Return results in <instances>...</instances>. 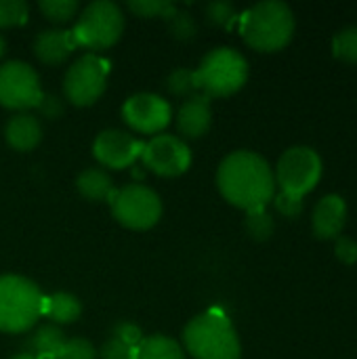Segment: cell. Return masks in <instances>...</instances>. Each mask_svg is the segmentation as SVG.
I'll return each mask as SVG.
<instances>
[{"label": "cell", "instance_id": "obj_11", "mask_svg": "<svg viewBox=\"0 0 357 359\" xmlns=\"http://www.w3.org/2000/svg\"><path fill=\"white\" fill-rule=\"evenodd\" d=\"M143 164L160 177H179L191 164V151L175 135H156L141 149Z\"/></svg>", "mask_w": 357, "mask_h": 359}, {"label": "cell", "instance_id": "obj_33", "mask_svg": "<svg viewBox=\"0 0 357 359\" xmlns=\"http://www.w3.org/2000/svg\"><path fill=\"white\" fill-rule=\"evenodd\" d=\"M36 111H38L42 118H46V120H57V118H61V116H63L65 105H63V101H61L57 95L42 93L40 103L36 105Z\"/></svg>", "mask_w": 357, "mask_h": 359}, {"label": "cell", "instance_id": "obj_14", "mask_svg": "<svg viewBox=\"0 0 357 359\" xmlns=\"http://www.w3.org/2000/svg\"><path fill=\"white\" fill-rule=\"evenodd\" d=\"M213 122V109H210V99L202 93H196L187 97L179 109L177 116V126L179 133L187 139H198L208 133Z\"/></svg>", "mask_w": 357, "mask_h": 359}, {"label": "cell", "instance_id": "obj_18", "mask_svg": "<svg viewBox=\"0 0 357 359\" xmlns=\"http://www.w3.org/2000/svg\"><path fill=\"white\" fill-rule=\"evenodd\" d=\"M65 334L61 332L59 326L55 324H44L40 328H36V332L29 337L27 347L29 353H34L40 359H59L61 351L65 347Z\"/></svg>", "mask_w": 357, "mask_h": 359}, {"label": "cell", "instance_id": "obj_9", "mask_svg": "<svg viewBox=\"0 0 357 359\" xmlns=\"http://www.w3.org/2000/svg\"><path fill=\"white\" fill-rule=\"evenodd\" d=\"M107 86V63L97 55L80 57L65 74L63 93L65 99L76 107L93 105Z\"/></svg>", "mask_w": 357, "mask_h": 359}, {"label": "cell", "instance_id": "obj_35", "mask_svg": "<svg viewBox=\"0 0 357 359\" xmlns=\"http://www.w3.org/2000/svg\"><path fill=\"white\" fill-rule=\"evenodd\" d=\"M335 252H337L339 261H343L345 265L357 263V242L351 238H337Z\"/></svg>", "mask_w": 357, "mask_h": 359}, {"label": "cell", "instance_id": "obj_30", "mask_svg": "<svg viewBox=\"0 0 357 359\" xmlns=\"http://www.w3.org/2000/svg\"><path fill=\"white\" fill-rule=\"evenodd\" d=\"M137 351L139 349H135L109 334V339L101 345V349L97 353L101 359H137Z\"/></svg>", "mask_w": 357, "mask_h": 359}, {"label": "cell", "instance_id": "obj_26", "mask_svg": "<svg viewBox=\"0 0 357 359\" xmlns=\"http://www.w3.org/2000/svg\"><path fill=\"white\" fill-rule=\"evenodd\" d=\"M246 231L250 233L252 240H259V242L269 240V236L274 233V219H271V215L265 208L246 212Z\"/></svg>", "mask_w": 357, "mask_h": 359}, {"label": "cell", "instance_id": "obj_23", "mask_svg": "<svg viewBox=\"0 0 357 359\" xmlns=\"http://www.w3.org/2000/svg\"><path fill=\"white\" fill-rule=\"evenodd\" d=\"M332 53L337 59L357 63V25L341 29L332 40Z\"/></svg>", "mask_w": 357, "mask_h": 359}, {"label": "cell", "instance_id": "obj_25", "mask_svg": "<svg viewBox=\"0 0 357 359\" xmlns=\"http://www.w3.org/2000/svg\"><path fill=\"white\" fill-rule=\"evenodd\" d=\"M166 88L175 97H185L187 99V97L196 95L198 86H196V74H194V69H185V67L175 69L166 78Z\"/></svg>", "mask_w": 357, "mask_h": 359}, {"label": "cell", "instance_id": "obj_7", "mask_svg": "<svg viewBox=\"0 0 357 359\" xmlns=\"http://www.w3.org/2000/svg\"><path fill=\"white\" fill-rule=\"evenodd\" d=\"M109 204L114 219L128 229H151L162 217V202L158 194L137 183L114 189Z\"/></svg>", "mask_w": 357, "mask_h": 359}, {"label": "cell", "instance_id": "obj_27", "mask_svg": "<svg viewBox=\"0 0 357 359\" xmlns=\"http://www.w3.org/2000/svg\"><path fill=\"white\" fill-rule=\"evenodd\" d=\"M206 13V21L210 25H217V27H231L234 21H238V11L231 2H225V0H215L210 4H206L204 8Z\"/></svg>", "mask_w": 357, "mask_h": 359}, {"label": "cell", "instance_id": "obj_13", "mask_svg": "<svg viewBox=\"0 0 357 359\" xmlns=\"http://www.w3.org/2000/svg\"><path fill=\"white\" fill-rule=\"evenodd\" d=\"M141 149H143V143H139L133 135L118 130V128L99 133L93 145V154L99 160V164L105 168H114V170L133 166L137 158H141Z\"/></svg>", "mask_w": 357, "mask_h": 359}, {"label": "cell", "instance_id": "obj_28", "mask_svg": "<svg viewBox=\"0 0 357 359\" xmlns=\"http://www.w3.org/2000/svg\"><path fill=\"white\" fill-rule=\"evenodd\" d=\"M29 6L23 0H0V27H17L27 21Z\"/></svg>", "mask_w": 357, "mask_h": 359}, {"label": "cell", "instance_id": "obj_24", "mask_svg": "<svg viewBox=\"0 0 357 359\" xmlns=\"http://www.w3.org/2000/svg\"><path fill=\"white\" fill-rule=\"evenodd\" d=\"M38 6H40L42 15L53 23H67L78 13L76 0H42Z\"/></svg>", "mask_w": 357, "mask_h": 359}, {"label": "cell", "instance_id": "obj_4", "mask_svg": "<svg viewBox=\"0 0 357 359\" xmlns=\"http://www.w3.org/2000/svg\"><path fill=\"white\" fill-rule=\"evenodd\" d=\"M40 288L21 276H0V332L23 334L42 316Z\"/></svg>", "mask_w": 357, "mask_h": 359}, {"label": "cell", "instance_id": "obj_16", "mask_svg": "<svg viewBox=\"0 0 357 359\" xmlns=\"http://www.w3.org/2000/svg\"><path fill=\"white\" fill-rule=\"evenodd\" d=\"M76 42L72 29H44L34 40V55L44 65H61L74 53Z\"/></svg>", "mask_w": 357, "mask_h": 359}, {"label": "cell", "instance_id": "obj_19", "mask_svg": "<svg viewBox=\"0 0 357 359\" xmlns=\"http://www.w3.org/2000/svg\"><path fill=\"white\" fill-rule=\"evenodd\" d=\"M42 316H46L55 326L61 324H74L82 316V305L74 294L67 292H55L50 297H44L42 303Z\"/></svg>", "mask_w": 357, "mask_h": 359}, {"label": "cell", "instance_id": "obj_29", "mask_svg": "<svg viewBox=\"0 0 357 359\" xmlns=\"http://www.w3.org/2000/svg\"><path fill=\"white\" fill-rule=\"evenodd\" d=\"M168 34H170L175 40H181V42L194 40L196 34H198V23H196V19H194L189 13L177 11V13L168 19Z\"/></svg>", "mask_w": 357, "mask_h": 359}, {"label": "cell", "instance_id": "obj_34", "mask_svg": "<svg viewBox=\"0 0 357 359\" xmlns=\"http://www.w3.org/2000/svg\"><path fill=\"white\" fill-rule=\"evenodd\" d=\"M274 202H276V208L280 210V215H284L288 219H292V217L303 212V198H297V196L280 191L278 196H274Z\"/></svg>", "mask_w": 357, "mask_h": 359}, {"label": "cell", "instance_id": "obj_1", "mask_svg": "<svg viewBox=\"0 0 357 359\" xmlns=\"http://www.w3.org/2000/svg\"><path fill=\"white\" fill-rule=\"evenodd\" d=\"M219 191L227 202L246 212L265 208L276 196V179L269 164L255 151L229 154L217 172Z\"/></svg>", "mask_w": 357, "mask_h": 359}, {"label": "cell", "instance_id": "obj_5", "mask_svg": "<svg viewBox=\"0 0 357 359\" xmlns=\"http://www.w3.org/2000/svg\"><path fill=\"white\" fill-rule=\"evenodd\" d=\"M194 74H196V86L208 99L229 97L246 84L248 63L242 57V53H238L236 48L221 46L210 50L202 59L200 67L194 69Z\"/></svg>", "mask_w": 357, "mask_h": 359}, {"label": "cell", "instance_id": "obj_20", "mask_svg": "<svg viewBox=\"0 0 357 359\" xmlns=\"http://www.w3.org/2000/svg\"><path fill=\"white\" fill-rule=\"evenodd\" d=\"M76 187H78L80 196L90 202L109 200L114 194V183L103 168H86L84 172H80Z\"/></svg>", "mask_w": 357, "mask_h": 359}, {"label": "cell", "instance_id": "obj_8", "mask_svg": "<svg viewBox=\"0 0 357 359\" xmlns=\"http://www.w3.org/2000/svg\"><path fill=\"white\" fill-rule=\"evenodd\" d=\"M320 177H322V160L318 151L299 145L282 154L274 179L280 185V191L303 198L318 185Z\"/></svg>", "mask_w": 357, "mask_h": 359}, {"label": "cell", "instance_id": "obj_21", "mask_svg": "<svg viewBox=\"0 0 357 359\" xmlns=\"http://www.w3.org/2000/svg\"><path fill=\"white\" fill-rule=\"evenodd\" d=\"M137 359H185L181 345L164 334L145 337L139 345Z\"/></svg>", "mask_w": 357, "mask_h": 359}, {"label": "cell", "instance_id": "obj_36", "mask_svg": "<svg viewBox=\"0 0 357 359\" xmlns=\"http://www.w3.org/2000/svg\"><path fill=\"white\" fill-rule=\"evenodd\" d=\"M8 359H40V358H36L34 353H29V351H23V353H15L13 358H8Z\"/></svg>", "mask_w": 357, "mask_h": 359}, {"label": "cell", "instance_id": "obj_17", "mask_svg": "<svg viewBox=\"0 0 357 359\" xmlns=\"http://www.w3.org/2000/svg\"><path fill=\"white\" fill-rule=\"evenodd\" d=\"M4 137H6V143L17 149V151H29L34 149L40 139H42V126H40V120L27 111H19L15 114L6 126H4Z\"/></svg>", "mask_w": 357, "mask_h": 359}, {"label": "cell", "instance_id": "obj_12", "mask_svg": "<svg viewBox=\"0 0 357 359\" xmlns=\"http://www.w3.org/2000/svg\"><path fill=\"white\" fill-rule=\"evenodd\" d=\"M122 118L133 130L141 135H158L170 124L173 107L160 95L139 93L126 99L122 107Z\"/></svg>", "mask_w": 357, "mask_h": 359}, {"label": "cell", "instance_id": "obj_22", "mask_svg": "<svg viewBox=\"0 0 357 359\" xmlns=\"http://www.w3.org/2000/svg\"><path fill=\"white\" fill-rule=\"evenodd\" d=\"M128 8L143 17V19H151V17H162V19H170L177 13V6L168 0H130Z\"/></svg>", "mask_w": 357, "mask_h": 359}, {"label": "cell", "instance_id": "obj_32", "mask_svg": "<svg viewBox=\"0 0 357 359\" xmlns=\"http://www.w3.org/2000/svg\"><path fill=\"white\" fill-rule=\"evenodd\" d=\"M112 337H116L118 341H122V343H126V345H130V347H135V349H139V345L143 343V332H141V328L139 326H135V324H130V322H120V324H116L114 326V330H112Z\"/></svg>", "mask_w": 357, "mask_h": 359}, {"label": "cell", "instance_id": "obj_37", "mask_svg": "<svg viewBox=\"0 0 357 359\" xmlns=\"http://www.w3.org/2000/svg\"><path fill=\"white\" fill-rule=\"evenodd\" d=\"M4 53H6V40H4L2 34H0V59L4 57Z\"/></svg>", "mask_w": 357, "mask_h": 359}, {"label": "cell", "instance_id": "obj_2", "mask_svg": "<svg viewBox=\"0 0 357 359\" xmlns=\"http://www.w3.org/2000/svg\"><path fill=\"white\" fill-rule=\"evenodd\" d=\"M295 32V17L286 2L265 0L240 17V34L248 46L261 53L284 48Z\"/></svg>", "mask_w": 357, "mask_h": 359}, {"label": "cell", "instance_id": "obj_3", "mask_svg": "<svg viewBox=\"0 0 357 359\" xmlns=\"http://www.w3.org/2000/svg\"><path fill=\"white\" fill-rule=\"evenodd\" d=\"M185 349L194 359H240V339L231 322L219 311L194 318L183 330Z\"/></svg>", "mask_w": 357, "mask_h": 359}, {"label": "cell", "instance_id": "obj_31", "mask_svg": "<svg viewBox=\"0 0 357 359\" xmlns=\"http://www.w3.org/2000/svg\"><path fill=\"white\" fill-rule=\"evenodd\" d=\"M59 359H97V349L86 339H69Z\"/></svg>", "mask_w": 357, "mask_h": 359}, {"label": "cell", "instance_id": "obj_15", "mask_svg": "<svg viewBox=\"0 0 357 359\" xmlns=\"http://www.w3.org/2000/svg\"><path fill=\"white\" fill-rule=\"evenodd\" d=\"M347 221V204L341 196L330 194L322 198L314 210V233L320 240L339 238Z\"/></svg>", "mask_w": 357, "mask_h": 359}, {"label": "cell", "instance_id": "obj_10", "mask_svg": "<svg viewBox=\"0 0 357 359\" xmlns=\"http://www.w3.org/2000/svg\"><path fill=\"white\" fill-rule=\"evenodd\" d=\"M42 88L36 69L23 61H8L0 65V105L13 111L36 109Z\"/></svg>", "mask_w": 357, "mask_h": 359}, {"label": "cell", "instance_id": "obj_6", "mask_svg": "<svg viewBox=\"0 0 357 359\" xmlns=\"http://www.w3.org/2000/svg\"><path fill=\"white\" fill-rule=\"evenodd\" d=\"M122 29L124 17L120 6L109 0H97L82 11L76 27L72 29V38L76 46H84L88 50H105L120 40Z\"/></svg>", "mask_w": 357, "mask_h": 359}]
</instances>
